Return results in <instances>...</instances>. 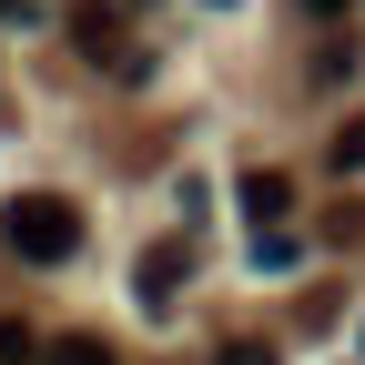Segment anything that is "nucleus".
<instances>
[{
  "instance_id": "obj_1",
  "label": "nucleus",
  "mask_w": 365,
  "mask_h": 365,
  "mask_svg": "<svg viewBox=\"0 0 365 365\" xmlns=\"http://www.w3.org/2000/svg\"><path fill=\"white\" fill-rule=\"evenodd\" d=\"M0 244H11L21 264H71L81 254V213L61 193H11L0 203Z\"/></svg>"
},
{
  "instance_id": "obj_3",
  "label": "nucleus",
  "mask_w": 365,
  "mask_h": 365,
  "mask_svg": "<svg viewBox=\"0 0 365 365\" xmlns=\"http://www.w3.org/2000/svg\"><path fill=\"white\" fill-rule=\"evenodd\" d=\"M182 264H193V244H182V234L153 244L143 264H132V294H143V304H173V294H182Z\"/></svg>"
},
{
  "instance_id": "obj_9",
  "label": "nucleus",
  "mask_w": 365,
  "mask_h": 365,
  "mask_svg": "<svg viewBox=\"0 0 365 365\" xmlns=\"http://www.w3.org/2000/svg\"><path fill=\"white\" fill-rule=\"evenodd\" d=\"M0 21H31V0H0Z\"/></svg>"
},
{
  "instance_id": "obj_2",
  "label": "nucleus",
  "mask_w": 365,
  "mask_h": 365,
  "mask_svg": "<svg viewBox=\"0 0 365 365\" xmlns=\"http://www.w3.org/2000/svg\"><path fill=\"white\" fill-rule=\"evenodd\" d=\"M71 41H81V61H102V71H132V41H122V11H71Z\"/></svg>"
},
{
  "instance_id": "obj_5",
  "label": "nucleus",
  "mask_w": 365,
  "mask_h": 365,
  "mask_svg": "<svg viewBox=\"0 0 365 365\" xmlns=\"http://www.w3.org/2000/svg\"><path fill=\"white\" fill-rule=\"evenodd\" d=\"M41 365H112V345H102V335H61Z\"/></svg>"
},
{
  "instance_id": "obj_6",
  "label": "nucleus",
  "mask_w": 365,
  "mask_h": 365,
  "mask_svg": "<svg viewBox=\"0 0 365 365\" xmlns=\"http://www.w3.org/2000/svg\"><path fill=\"white\" fill-rule=\"evenodd\" d=\"M31 355H41V335L21 325V314H0V365H31Z\"/></svg>"
},
{
  "instance_id": "obj_7",
  "label": "nucleus",
  "mask_w": 365,
  "mask_h": 365,
  "mask_svg": "<svg viewBox=\"0 0 365 365\" xmlns=\"http://www.w3.org/2000/svg\"><path fill=\"white\" fill-rule=\"evenodd\" d=\"M335 173H365V112H355V122L335 132Z\"/></svg>"
},
{
  "instance_id": "obj_8",
  "label": "nucleus",
  "mask_w": 365,
  "mask_h": 365,
  "mask_svg": "<svg viewBox=\"0 0 365 365\" xmlns=\"http://www.w3.org/2000/svg\"><path fill=\"white\" fill-rule=\"evenodd\" d=\"M213 365H274V345H254V335H244V345H223Z\"/></svg>"
},
{
  "instance_id": "obj_4",
  "label": "nucleus",
  "mask_w": 365,
  "mask_h": 365,
  "mask_svg": "<svg viewBox=\"0 0 365 365\" xmlns=\"http://www.w3.org/2000/svg\"><path fill=\"white\" fill-rule=\"evenodd\" d=\"M244 213L264 223V234H274V223L294 213V182H284V173H244Z\"/></svg>"
},
{
  "instance_id": "obj_10",
  "label": "nucleus",
  "mask_w": 365,
  "mask_h": 365,
  "mask_svg": "<svg viewBox=\"0 0 365 365\" xmlns=\"http://www.w3.org/2000/svg\"><path fill=\"white\" fill-rule=\"evenodd\" d=\"M304 11H345V0H304Z\"/></svg>"
}]
</instances>
